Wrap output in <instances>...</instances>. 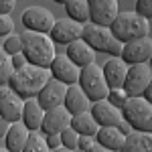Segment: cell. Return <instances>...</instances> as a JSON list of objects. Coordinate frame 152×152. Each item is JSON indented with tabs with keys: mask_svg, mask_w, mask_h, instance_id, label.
Here are the masks:
<instances>
[{
	"mask_svg": "<svg viewBox=\"0 0 152 152\" xmlns=\"http://www.w3.org/2000/svg\"><path fill=\"white\" fill-rule=\"evenodd\" d=\"M77 142H79V134H77V130L67 126V128L61 132V144H63V148H67V150H77Z\"/></svg>",
	"mask_w": 152,
	"mask_h": 152,
	"instance_id": "83f0119b",
	"label": "cell"
},
{
	"mask_svg": "<svg viewBox=\"0 0 152 152\" xmlns=\"http://www.w3.org/2000/svg\"><path fill=\"white\" fill-rule=\"evenodd\" d=\"M69 59L73 63H77L79 67H85V65H89V63H95V49L89 45V43H85L83 39H77V41H73L67 45V51H65Z\"/></svg>",
	"mask_w": 152,
	"mask_h": 152,
	"instance_id": "d6986e66",
	"label": "cell"
},
{
	"mask_svg": "<svg viewBox=\"0 0 152 152\" xmlns=\"http://www.w3.org/2000/svg\"><path fill=\"white\" fill-rule=\"evenodd\" d=\"M20 37H23V55L26 57V61L41 65V67H51L53 59L57 55L55 41L51 39V35L24 28V33Z\"/></svg>",
	"mask_w": 152,
	"mask_h": 152,
	"instance_id": "7a4b0ae2",
	"label": "cell"
},
{
	"mask_svg": "<svg viewBox=\"0 0 152 152\" xmlns=\"http://www.w3.org/2000/svg\"><path fill=\"white\" fill-rule=\"evenodd\" d=\"M65 10H67V16L77 23H89V2L87 0H67Z\"/></svg>",
	"mask_w": 152,
	"mask_h": 152,
	"instance_id": "d4e9b609",
	"label": "cell"
},
{
	"mask_svg": "<svg viewBox=\"0 0 152 152\" xmlns=\"http://www.w3.org/2000/svg\"><path fill=\"white\" fill-rule=\"evenodd\" d=\"M150 79H152V69H150L148 63H134V65H128L124 89H126L128 95H142L144 89L148 87Z\"/></svg>",
	"mask_w": 152,
	"mask_h": 152,
	"instance_id": "ba28073f",
	"label": "cell"
},
{
	"mask_svg": "<svg viewBox=\"0 0 152 152\" xmlns=\"http://www.w3.org/2000/svg\"><path fill=\"white\" fill-rule=\"evenodd\" d=\"M89 2V23L110 26L120 12L118 0H87Z\"/></svg>",
	"mask_w": 152,
	"mask_h": 152,
	"instance_id": "5bb4252c",
	"label": "cell"
},
{
	"mask_svg": "<svg viewBox=\"0 0 152 152\" xmlns=\"http://www.w3.org/2000/svg\"><path fill=\"white\" fill-rule=\"evenodd\" d=\"M95 142V136H87V134H79V142H77V150L87 152Z\"/></svg>",
	"mask_w": 152,
	"mask_h": 152,
	"instance_id": "d6a6232c",
	"label": "cell"
},
{
	"mask_svg": "<svg viewBox=\"0 0 152 152\" xmlns=\"http://www.w3.org/2000/svg\"><path fill=\"white\" fill-rule=\"evenodd\" d=\"M65 95H67V83L51 77V79L45 83V87L39 91L37 99H39V104L43 105L45 110H49V107L65 104Z\"/></svg>",
	"mask_w": 152,
	"mask_h": 152,
	"instance_id": "9a60e30c",
	"label": "cell"
},
{
	"mask_svg": "<svg viewBox=\"0 0 152 152\" xmlns=\"http://www.w3.org/2000/svg\"><path fill=\"white\" fill-rule=\"evenodd\" d=\"M79 85L83 87V91L89 95L91 102L105 99V97H107V91H110V85H107V81H105L104 69H102L97 63H89V65L81 67Z\"/></svg>",
	"mask_w": 152,
	"mask_h": 152,
	"instance_id": "8992f818",
	"label": "cell"
},
{
	"mask_svg": "<svg viewBox=\"0 0 152 152\" xmlns=\"http://www.w3.org/2000/svg\"><path fill=\"white\" fill-rule=\"evenodd\" d=\"M148 65H150V69H152V55H150V59H148Z\"/></svg>",
	"mask_w": 152,
	"mask_h": 152,
	"instance_id": "60d3db41",
	"label": "cell"
},
{
	"mask_svg": "<svg viewBox=\"0 0 152 152\" xmlns=\"http://www.w3.org/2000/svg\"><path fill=\"white\" fill-rule=\"evenodd\" d=\"M12 73H14V65H12V55L6 53L0 47V85H8Z\"/></svg>",
	"mask_w": 152,
	"mask_h": 152,
	"instance_id": "4316f807",
	"label": "cell"
},
{
	"mask_svg": "<svg viewBox=\"0 0 152 152\" xmlns=\"http://www.w3.org/2000/svg\"><path fill=\"white\" fill-rule=\"evenodd\" d=\"M51 39L59 43V45H69L73 41H77V39H81L83 35V24L77 23V20H73V18H57L55 24H53V28H51Z\"/></svg>",
	"mask_w": 152,
	"mask_h": 152,
	"instance_id": "7c38bea8",
	"label": "cell"
},
{
	"mask_svg": "<svg viewBox=\"0 0 152 152\" xmlns=\"http://www.w3.org/2000/svg\"><path fill=\"white\" fill-rule=\"evenodd\" d=\"M95 140L104 146L105 150H122L126 136L118 130V126H99Z\"/></svg>",
	"mask_w": 152,
	"mask_h": 152,
	"instance_id": "603a6c76",
	"label": "cell"
},
{
	"mask_svg": "<svg viewBox=\"0 0 152 152\" xmlns=\"http://www.w3.org/2000/svg\"><path fill=\"white\" fill-rule=\"evenodd\" d=\"M0 87H2V85H0Z\"/></svg>",
	"mask_w": 152,
	"mask_h": 152,
	"instance_id": "b9f144b4",
	"label": "cell"
},
{
	"mask_svg": "<svg viewBox=\"0 0 152 152\" xmlns=\"http://www.w3.org/2000/svg\"><path fill=\"white\" fill-rule=\"evenodd\" d=\"M116 126H118V130H120V132H122V134H124V136H128L130 132H132V130H134V128H132V126H130V122H128V120H126V118H122V120H120V122H118Z\"/></svg>",
	"mask_w": 152,
	"mask_h": 152,
	"instance_id": "8d00e7d4",
	"label": "cell"
},
{
	"mask_svg": "<svg viewBox=\"0 0 152 152\" xmlns=\"http://www.w3.org/2000/svg\"><path fill=\"white\" fill-rule=\"evenodd\" d=\"M134 10L142 14V16H146L148 20L152 18V0H136V4H134Z\"/></svg>",
	"mask_w": 152,
	"mask_h": 152,
	"instance_id": "1f68e13d",
	"label": "cell"
},
{
	"mask_svg": "<svg viewBox=\"0 0 152 152\" xmlns=\"http://www.w3.org/2000/svg\"><path fill=\"white\" fill-rule=\"evenodd\" d=\"M10 120H4V118H0V138H4L6 136V132H8V128H10Z\"/></svg>",
	"mask_w": 152,
	"mask_h": 152,
	"instance_id": "74e56055",
	"label": "cell"
},
{
	"mask_svg": "<svg viewBox=\"0 0 152 152\" xmlns=\"http://www.w3.org/2000/svg\"><path fill=\"white\" fill-rule=\"evenodd\" d=\"M81 39L85 43H89L91 47L95 49V53H105L110 57L114 55H120L122 53V41H118L112 28L110 26H104V24H95V23H87L83 24V35Z\"/></svg>",
	"mask_w": 152,
	"mask_h": 152,
	"instance_id": "277c9868",
	"label": "cell"
},
{
	"mask_svg": "<svg viewBox=\"0 0 152 152\" xmlns=\"http://www.w3.org/2000/svg\"><path fill=\"white\" fill-rule=\"evenodd\" d=\"M26 63H28V61H26V57L23 55V51L12 55V65H14V69H20V67H24Z\"/></svg>",
	"mask_w": 152,
	"mask_h": 152,
	"instance_id": "d590c367",
	"label": "cell"
},
{
	"mask_svg": "<svg viewBox=\"0 0 152 152\" xmlns=\"http://www.w3.org/2000/svg\"><path fill=\"white\" fill-rule=\"evenodd\" d=\"M10 33H14L12 14H2V12H0V37H8Z\"/></svg>",
	"mask_w": 152,
	"mask_h": 152,
	"instance_id": "4dcf8cb0",
	"label": "cell"
},
{
	"mask_svg": "<svg viewBox=\"0 0 152 152\" xmlns=\"http://www.w3.org/2000/svg\"><path fill=\"white\" fill-rule=\"evenodd\" d=\"M53 75H51L49 67H41V65H35V63H26L20 69H14L8 85L23 99H28V97H37L39 91L45 87V83Z\"/></svg>",
	"mask_w": 152,
	"mask_h": 152,
	"instance_id": "6da1fadb",
	"label": "cell"
},
{
	"mask_svg": "<svg viewBox=\"0 0 152 152\" xmlns=\"http://www.w3.org/2000/svg\"><path fill=\"white\" fill-rule=\"evenodd\" d=\"M65 107L69 110L71 114H79L91 107V99L89 95L83 91V87L77 83H71L67 85V95H65Z\"/></svg>",
	"mask_w": 152,
	"mask_h": 152,
	"instance_id": "ac0fdd59",
	"label": "cell"
},
{
	"mask_svg": "<svg viewBox=\"0 0 152 152\" xmlns=\"http://www.w3.org/2000/svg\"><path fill=\"white\" fill-rule=\"evenodd\" d=\"M152 55V39L150 37H142V39H134L122 45V53L120 57L124 59L128 65L134 63H148Z\"/></svg>",
	"mask_w": 152,
	"mask_h": 152,
	"instance_id": "30bf717a",
	"label": "cell"
},
{
	"mask_svg": "<svg viewBox=\"0 0 152 152\" xmlns=\"http://www.w3.org/2000/svg\"><path fill=\"white\" fill-rule=\"evenodd\" d=\"M45 138H47L49 150H59V148H63V144H61V134H45Z\"/></svg>",
	"mask_w": 152,
	"mask_h": 152,
	"instance_id": "836d02e7",
	"label": "cell"
},
{
	"mask_svg": "<svg viewBox=\"0 0 152 152\" xmlns=\"http://www.w3.org/2000/svg\"><path fill=\"white\" fill-rule=\"evenodd\" d=\"M122 114L134 130L152 132V104L144 95H130L122 107Z\"/></svg>",
	"mask_w": 152,
	"mask_h": 152,
	"instance_id": "5b68a950",
	"label": "cell"
},
{
	"mask_svg": "<svg viewBox=\"0 0 152 152\" xmlns=\"http://www.w3.org/2000/svg\"><path fill=\"white\" fill-rule=\"evenodd\" d=\"M43 118H45V107L39 104L37 97L24 99V107H23V116H20V120L24 122L26 128L28 130H41Z\"/></svg>",
	"mask_w": 152,
	"mask_h": 152,
	"instance_id": "44dd1931",
	"label": "cell"
},
{
	"mask_svg": "<svg viewBox=\"0 0 152 152\" xmlns=\"http://www.w3.org/2000/svg\"><path fill=\"white\" fill-rule=\"evenodd\" d=\"M110 28H112V33H114V37L118 41L128 43V41L150 35V20L146 16L138 14L136 10L118 12V16L114 18V23L110 24Z\"/></svg>",
	"mask_w": 152,
	"mask_h": 152,
	"instance_id": "3957f363",
	"label": "cell"
},
{
	"mask_svg": "<svg viewBox=\"0 0 152 152\" xmlns=\"http://www.w3.org/2000/svg\"><path fill=\"white\" fill-rule=\"evenodd\" d=\"M16 8V0H0V12L2 14H12Z\"/></svg>",
	"mask_w": 152,
	"mask_h": 152,
	"instance_id": "e575fe53",
	"label": "cell"
},
{
	"mask_svg": "<svg viewBox=\"0 0 152 152\" xmlns=\"http://www.w3.org/2000/svg\"><path fill=\"white\" fill-rule=\"evenodd\" d=\"M49 69H51V75H53L55 79L67 83V85L79 81L81 67H79L77 63H73L67 53H65V55H55V59H53V63H51Z\"/></svg>",
	"mask_w": 152,
	"mask_h": 152,
	"instance_id": "4fadbf2b",
	"label": "cell"
},
{
	"mask_svg": "<svg viewBox=\"0 0 152 152\" xmlns=\"http://www.w3.org/2000/svg\"><path fill=\"white\" fill-rule=\"evenodd\" d=\"M124 152H152V132L148 130H132L122 146Z\"/></svg>",
	"mask_w": 152,
	"mask_h": 152,
	"instance_id": "7402d4cb",
	"label": "cell"
},
{
	"mask_svg": "<svg viewBox=\"0 0 152 152\" xmlns=\"http://www.w3.org/2000/svg\"><path fill=\"white\" fill-rule=\"evenodd\" d=\"M71 128L77 130V134H87V136H95L97 130H99V124L94 118L91 110H85V112H79V114H73L71 118Z\"/></svg>",
	"mask_w": 152,
	"mask_h": 152,
	"instance_id": "cb8c5ba5",
	"label": "cell"
},
{
	"mask_svg": "<svg viewBox=\"0 0 152 152\" xmlns=\"http://www.w3.org/2000/svg\"><path fill=\"white\" fill-rule=\"evenodd\" d=\"M104 75H105V81L112 87H124V81H126V73H128V63L120 55H114L110 57L104 63Z\"/></svg>",
	"mask_w": 152,
	"mask_h": 152,
	"instance_id": "e0dca14e",
	"label": "cell"
},
{
	"mask_svg": "<svg viewBox=\"0 0 152 152\" xmlns=\"http://www.w3.org/2000/svg\"><path fill=\"white\" fill-rule=\"evenodd\" d=\"M45 150H49L45 134L39 132V130H31L26 144H24V152H45Z\"/></svg>",
	"mask_w": 152,
	"mask_h": 152,
	"instance_id": "484cf974",
	"label": "cell"
},
{
	"mask_svg": "<svg viewBox=\"0 0 152 152\" xmlns=\"http://www.w3.org/2000/svg\"><path fill=\"white\" fill-rule=\"evenodd\" d=\"M53 2H57V4H65L67 0H53Z\"/></svg>",
	"mask_w": 152,
	"mask_h": 152,
	"instance_id": "ab89813d",
	"label": "cell"
},
{
	"mask_svg": "<svg viewBox=\"0 0 152 152\" xmlns=\"http://www.w3.org/2000/svg\"><path fill=\"white\" fill-rule=\"evenodd\" d=\"M128 97L130 95L126 94V89L124 87H112L110 91H107V102H112L114 105H118V107H124V104L128 102Z\"/></svg>",
	"mask_w": 152,
	"mask_h": 152,
	"instance_id": "f546056e",
	"label": "cell"
},
{
	"mask_svg": "<svg viewBox=\"0 0 152 152\" xmlns=\"http://www.w3.org/2000/svg\"><path fill=\"white\" fill-rule=\"evenodd\" d=\"M71 118H73V114L65 107V104L49 107V110H45L41 132L43 134H61L67 126H71Z\"/></svg>",
	"mask_w": 152,
	"mask_h": 152,
	"instance_id": "9c48e42d",
	"label": "cell"
},
{
	"mask_svg": "<svg viewBox=\"0 0 152 152\" xmlns=\"http://www.w3.org/2000/svg\"><path fill=\"white\" fill-rule=\"evenodd\" d=\"M24 99L12 89L10 85H2L0 87V118L16 122L23 116Z\"/></svg>",
	"mask_w": 152,
	"mask_h": 152,
	"instance_id": "8fae6325",
	"label": "cell"
},
{
	"mask_svg": "<svg viewBox=\"0 0 152 152\" xmlns=\"http://www.w3.org/2000/svg\"><path fill=\"white\" fill-rule=\"evenodd\" d=\"M2 49H4L6 53H10V55L20 53V51H23V37L18 35V33H10L8 37H4V45H2Z\"/></svg>",
	"mask_w": 152,
	"mask_h": 152,
	"instance_id": "f1b7e54d",
	"label": "cell"
},
{
	"mask_svg": "<svg viewBox=\"0 0 152 152\" xmlns=\"http://www.w3.org/2000/svg\"><path fill=\"white\" fill-rule=\"evenodd\" d=\"M89 110H91V114H94V118L97 120L99 126H116L118 122L124 118L122 107L114 105L112 102H107V99L91 102V107Z\"/></svg>",
	"mask_w": 152,
	"mask_h": 152,
	"instance_id": "2e32d148",
	"label": "cell"
},
{
	"mask_svg": "<svg viewBox=\"0 0 152 152\" xmlns=\"http://www.w3.org/2000/svg\"><path fill=\"white\" fill-rule=\"evenodd\" d=\"M144 97H146V99H148V102H150L152 104V79H150V83H148V87H146V89H144Z\"/></svg>",
	"mask_w": 152,
	"mask_h": 152,
	"instance_id": "f35d334b",
	"label": "cell"
},
{
	"mask_svg": "<svg viewBox=\"0 0 152 152\" xmlns=\"http://www.w3.org/2000/svg\"><path fill=\"white\" fill-rule=\"evenodd\" d=\"M55 20H57L55 14L45 6H28L20 16V23L24 24V28L35 31V33H51Z\"/></svg>",
	"mask_w": 152,
	"mask_h": 152,
	"instance_id": "52a82bcc",
	"label": "cell"
},
{
	"mask_svg": "<svg viewBox=\"0 0 152 152\" xmlns=\"http://www.w3.org/2000/svg\"><path fill=\"white\" fill-rule=\"evenodd\" d=\"M28 132L31 130L24 126L23 120H16L12 122L6 136H4V144L10 152H23L24 150V144H26V138H28Z\"/></svg>",
	"mask_w": 152,
	"mask_h": 152,
	"instance_id": "ffe728a7",
	"label": "cell"
}]
</instances>
